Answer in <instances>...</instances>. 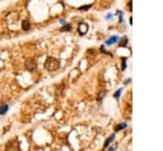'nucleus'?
<instances>
[{"label": "nucleus", "mask_w": 163, "mask_h": 151, "mask_svg": "<svg viewBox=\"0 0 163 151\" xmlns=\"http://www.w3.org/2000/svg\"><path fill=\"white\" fill-rule=\"evenodd\" d=\"M8 108H9V106H8L7 103L4 104H0V114H5L8 112Z\"/></svg>", "instance_id": "obj_6"}, {"label": "nucleus", "mask_w": 163, "mask_h": 151, "mask_svg": "<svg viewBox=\"0 0 163 151\" xmlns=\"http://www.w3.org/2000/svg\"><path fill=\"white\" fill-rule=\"evenodd\" d=\"M78 31H79L80 36H84L87 32H88V24L87 23H80L79 27H78Z\"/></svg>", "instance_id": "obj_4"}, {"label": "nucleus", "mask_w": 163, "mask_h": 151, "mask_svg": "<svg viewBox=\"0 0 163 151\" xmlns=\"http://www.w3.org/2000/svg\"><path fill=\"white\" fill-rule=\"evenodd\" d=\"M117 40H119V37H117V36H112V37H111V38H108V40H107V42H106V45H112V43H115Z\"/></svg>", "instance_id": "obj_7"}, {"label": "nucleus", "mask_w": 163, "mask_h": 151, "mask_svg": "<svg viewBox=\"0 0 163 151\" xmlns=\"http://www.w3.org/2000/svg\"><path fill=\"white\" fill-rule=\"evenodd\" d=\"M115 138V135H111V137H108L107 140H106V142H105V147H107L108 145H110V142H112V140Z\"/></svg>", "instance_id": "obj_8"}, {"label": "nucleus", "mask_w": 163, "mask_h": 151, "mask_svg": "<svg viewBox=\"0 0 163 151\" xmlns=\"http://www.w3.org/2000/svg\"><path fill=\"white\" fill-rule=\"evenodd\" d=\"M125 127H126V123H122V125L116 126V128H115V130H116V131H119V130H122V128H125Z\"/></svg>", "instance_id": "obj_10"}, {"label": "nucleus", "mask_w": 163, "mask_h": 151, "mask_svg": "<svg viewBox=\"0 0 163 151\" xmlns=\"http://www.w3.org/2000/svg\"><path fill=\"white\" fill-rule=\"evenodd\" d=\"M126 43H127V38L125 37L124 40H122V43H120V45H121V46H126Z\"/></svg>", "instance_id": "obj_12"}, {"label": "nucleus", "mask_w": 163, "mask_h": 151, "mask_svg": "<svg viewBox=\"0 0 163 151\" xmlns=\"http://www.w3.org/2000/svg\"><path fill=\"white\" fill-rule=\"evenodd\" d=\"M17 150H18L17 140H13V141L8 142V145H7V151H17Z\"/></svg>", "instance_id": "obj_3"}, {"label": "nucleus", "mask_w": 163, "mask_h": 151, "mask_svg": "<svg viewBox=\"0 0 163 151\" xmlns=\"http://www.w3.org/2000/svg\"><path fill=\"white\" fill-rule=\"evenodd\" d=\"M89 8H91V5H84V7H80L79 9L80 10H87V9H89Z\"/></svg>", "instance_id": "obj_11"}, {"label": "nucleus", "mask_w": 163, "mask_h": 151, "mask_svg": "<svg viewBox=\"0 0 163 151\" xmlns=\"http://www.w3.org/2000/svg\"><path fill=\"white\" fill-rule=\"evenodd\" d=\"M59 66H60V62L55 57H48L45 62V69L47 71H56L59 69Z\"/></svg>", "instance_id": "obj_1"}, {"label": "nucleus", "mask_w": 163, "mask_h": 151, "mask_svg": "<svg viewBox=\"0 0 163 151\" xmlns=\"http://www.w3.org/2000/svg\"><path fill=\"white\" fill-rule=\"evenodd\" d=\"M24 66H26V69L29 71V73H34L36 69H37V62L34 61L33 59H28L26 61V65H24Z\"/></svg>", "instance_id": "obj_2"}, {"label": "nucleus", "mask_w": 163, "mask_h": 151, "mask_svg": "<svg viewBox=\"0 0 163 151\" xmlns=\"http://www.w3.org/2000/svg\"><path fill=\"white\" fill-rule=\"evenodd\" d=\"M115 149H116V144H115V145H113V146H112V147H111V149H110V150H108V151H113V150H115Z\"/></svg>", "instance_id": "obj_14"}, {"label": "nucleus", "mask_w": 163, "mask_h": 151, "mask_svg": "<svg viewBox=\"0 0 163 151\" xmlns=\"http://www.w3.org/2000/svg\"><path fill=\"white\" fill-rule=\"evenodd\" d=\"M29 28H31V23H29L28 20L22 22V29H23V31H29Z\"/></svg>", "instance_id": "obj_5"}, {"label": "nucleus", "mask_w": 163, "mask_h": 151, "mask_svg": "<svg viewBox=\"0 0 163 151\" xmlns=\"http://www.w3.org/2000/svg\"><path fill=\"white\" fill-rule=\"evenodd\" d=\"M70 29H72L70 24H64V27L61 28V32H66V31H70Z\"/></svg>", "instance_id": "obj_9"}, {"label": "nucleus", "mask_w": 163, "mask_h": 151, "mask_svg": "<svg viewBox=\"0 0 163 151\" xmlns=\"http://www.w3.org/2000/svg\"><path fill=\"white\" fill-rule=\"evenodd\" d=\"M120 93H121V89H119L117 92H116V94H115V98H119V97H120Z\"/></svg>", "instance_id": "obj_13"}]
</instances>
